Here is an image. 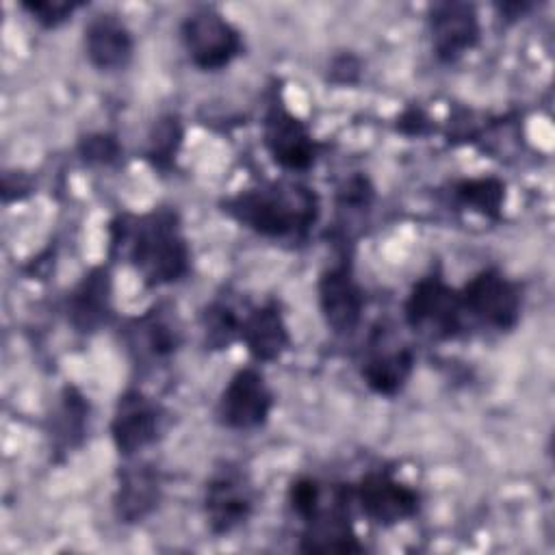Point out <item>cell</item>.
Returning a JSON list of instances; mask_svg holds the SVG:
<instances>
[{"instance_id":"obj_16","label":"cell","mask_w":555,"mask_h":555,"mask_svg":"<svg viewBox=\"0 0 555 555\" xmlns=\"http://www.w3.org/2000/svg\"><path fill=\"white\" fill-rule=\"evenodd\" d=\"M113 312V278L108 267L89 269L67 297V321L80 334L98 332Z\"/></svg>"},{"instance_id":"obj_27","label":"cell","mask_w":555,"mask_h":555,"mask_svg":"<svg viewBox=\"0 0 555 555\" xmlns=\"http://www.w3.org/2000/svg\"><path fill=\"white\" fill-rule=\"evenodd\" d=\"M360 76V61L353 54H340L330 65V80L336 85H353Z\"/></svg>"},{"instance_id":"obj_9","label":"cell","mask_w":555,"mask_h":555,"mask_svg":"<svg viewBox=\"0 0 555 555\" xmlns=\"http://www.w3.org/2000/svg\"><path fill=\"white\" fill-rule=\"evenodd\" d=\"M163 405L143 390L128 388L119 395L111 418V438L117 453L132 457L145 447L154 444L163 431Z\"/></svg>"},{"instance_id":"obj_4","label":"cell","mask_w":555,"mask_h":555,"mask_svg":"<svg viewBox=\"0 0 555 555\" xmlns=\"http://www.w3.org/2000/svg\"><path fill=\"white\" fill-rule=\"evenodd\" d=\"M180 39L189 61L202 72L228 67L243 48L241 33L212 7L191 11L180 24Z\"/></svg>"},{"instance_id":"obj_12","label":"cell","mask_w":555,"mask_h":555,"mask_svg":"<svg viewBox=\"0 0 555 555\" xmlns=\"http://www.w3.org/2000/svg\"><path fill=\"white\" fill-rule=\"evenodd\" d=\"M124 343L137 362H167L182 345V325L176 310L158 304L130 319L124 327Z\"/></svg>"},{"instance_id":"obj_22","label":"cell","mask_w":555,"mask_h":555,"mask_svg":"<svg viewBox=\"0 0 555 555\" xmlns=\"http://www.w3.org/2000/svg\"><path fill=\"white\" fill-rule=\"evenodd\" d=\"M182 139H184V128L176 115L158 117L147 134V152L145 154H147L150 163L160 171H169L180 152Z\"/></svg>"},{"instance_id":"obj_2","label":"cell","mask_w":555,"mask_h":555,"mask_svg":"<svg viewBox=\"0 0 555 555\" xmlns=\"http://www.w3.org/2000/svg\"><path fill=\"white\" fill-rule=\"evenodd\" d=\"M223 210L264 238H304L319 217V199L304 184L267 182L228 197Z\"/></svg>"},{"instance_id":"obj_3","label":"cell","mask_w":555,"mask_h":555,"mask_svg":"<svg viewBox=\"0 0 555 555\" xmlns=\"http://www.w3.org/2000/svg\"><path fill=\"white\" fill-rule=\"evenodd\" d=\"M405 323L421 334L438 340L455 338L464 330V306L460 291L451 288L440 273L421 278L403 306Z\"/></svg>"},{"instance_id":"obj_14","label":"cell","mask_w":555,"mask_h":555,"mask_svg":"<svg viewBox=\"0 0 555 555\" xmlns=\"http://www.w3.org/2000/svg\"><path fill=\"white\" fill-rule=\"evenodd\" d=\"M319 308L327 330L349 336L358 330L364 312V295L347 262H336L319 275Z\"/></svg>"},{"instance_id":"obj_26","label":"cell","mask_w":555,"mask_h":555,"mask_svg":"<svg viewBox=\"0 0 555 555\" xmlns=\"http://www.w3.org/2000/svg\"><path fill=\"white\" fill-rule=\"evenodd\" d=\"M375 189L366 176H351L338 186V206L347 210H364L371 206Z\"/></svg>"},{"instance_id":"obj_8","label":"cell","mask_w":555,"mask_h":555,"mask_svg":"<svg viewBox=\"0 0 555 555\" xmlns=\"http://www.w3.org/2000/svg\"><path fill=\"white\" fill-rule=\"evenodd\" d=\"M273 392L262 373L254 366L238 369L225 384L217 401V421L234 431H251L269 421Z\"/></svg>"},{"instance_id":"obj_1","label":"cell","mask_w":555,"mask_h":555,"mask_svg":"<svg viewBox=\"0 0 555 555\" xmlns=\"http://www.w3.org/2000/svg\"><path fill=\"white\" fill-rule=\"evenodd\" d=\"M113 247H119L147 286L180 282L191 269V247L176 210L154 208L124 215L111 223Z\"/></svg>"},{"instance_id":"obj_17","label":"cell","mask_w":555,"mask_h":555,"mask_svg":"<svg viewBox=\"0 0 555 555\" xmlns=\"http://www.w3.org/2000/svg\"><path fill=\"white\" fill-rule=\"evenodd\" d=\"M163 483L160 475L152 464H134L119 470L117 488L113 496L115 516L119 522H141L145 520L160 501Z\"/></svg>"},{"instance_id":"obj_28","label":"cell","mask_w":555,"mask_h":555,"mask_svg":"<svg viewBox=\"0 0 555 555\" xmlns=\"http://www.w3.org/2000/svg\"><path fill=\"white\" fill-rule=\"evenodd\" d=\"M30 191V180L22 171H7L2 178V197L4 202L22 199Z\"/></svg>"},{"instance_id":"obj_13","label":"cell","mask_w":555,"mask_h":555,"mask_svg":"<svg viewBox=\"0 0 555 555\" xmlns=\"http://www.w3.org/2000/svg\"><path fill=\"white\" fill-rule=\"evenodd\" d=\"M431 50L440 63H455L481 37L479 13L470 2H436L427 15Z\"/></svg>"},{"instance_id":"obj_10","label":"cell","mask_w":555,"mask_h":555,"mask_svg":"<svg viewBox=\"0 0 555 555\" xmlns=\"http://www.w3.org/2000/svg\"><path fill=\"white\" fill-rule=\"evenodd\" d=\"M262 141L273 163L286 171H306L317 160V139L282 102L269 104L262 119Z\"/></svg>"},{"instance_id":"obj_19","label":"cell","mask_w":555,"mask_h":555,"mask_svg":"<svg viewBox=\"0 0 555 555\" xmlns=\"http://www.w3.org/2000/svg\"><path fill=\"white\" fill-rule=\"evenodd\" d=\"M414 371V353L399 345H377L362 362L364 384L384 397L397 395Z\"/></svg>"},{"instance_id":"obj_21","label":"cell","mask_w":555,"mask_h":555,"mask_svg":"<svg viewBox=\"0 0 555 555\" xmlns=\"http://www.w3.org/2000/svg\"><path fill=\"white\" fill-rule=\"evenodd\" d=\"M453 199L473 212H479L488 219H499L505 204V184L499 178H466L453 184Z\"/></svg>"},{"instance_id":"obj_20","label":"cell","mask_w":555,"mask_h":555,"mask_svg":"<svg viewBox=\"0 0 555 555\" xmlns=\"http://www.w3.org/2000/svg\"><path fill=\"white\" fill-rule=\"evenodd\" d=\"M89 421V401L85 395L74 388L65 386L61 392V401L52 416V440L61 449L78 447L85 438V427Z\"/></svg>"},{"instance_id":"obj_29","label":"cell","mask_w":555,"mask_h":555,"mask_svg":"<svg viewBox=\"0 0 555 555\" xmlns=\"http://www.w3.org/2000/svg\"><path fill=\"white\" fill-rule=\"evenodd\" d=\"M427 117H425V113L423 111H418V108H410L408 113H403L401 117H399V130L401 132H405V134H425L427 132Z\"/></svg>"},{"instance_id":"obj_25","label":"cell","mask_w":555,"mask_h":555,"mask_svg":"<svg viewBox=\"0 0 555 555\" xmlns=\"http://www.w3.org/2000/svg\"><path fill=\"white\" fill-rule=\"evenodd\" d=\"M78 152H80L82 160L89 165H111L119 158L121 145L108 132H93V134L82 137Z\"/></svg>"},{"instance_id":"obj_7","label":"cell","mask_w":555,"mask_h":555,"mask_svg":"<svg viewBox=\"0 0 555 555\" xmlns=\"http://www.w3.org/2000/svg\"><path fill=\"white\" fill-rule=\"evenodd\" d=\"M349 492L345 488L323 490L317 505L301 518L304 533L299 548L304 553H360L362 544L347 512Z\"/></svg>"},{"instance_id":"obj_15","label":"cell","mask_w":555,"mask_h":555,"mask_svg":"<svg viewBox=\"0 0 555 555\" xmlns=\"http://www.w3.org/2000/svg\"><path fill=\"white\" fill-rule=\"evenodd\" d=\"M85 54L100 72L126 69L134 54V39L126 22L115 13L93 15L85 26Z\"/></svg>"},{"instance_id":"obj_24","label":"cell","mask_w":555,"mask_h":555,"mask_svg":"<svg viewBox=\"0 0 555 555\" xmlns=\"http://www.w3.org/2000/svg\"><path fill=\"white\" fill-rule=\"evenodd\" d=\"M20 7L30 15L33 22H37L43 28H56L63 22L69 20V15L80 9V2H67V0H24Z\"/></svg>"},{"instance_id":"obj_6","label":"cell","mask_w":555,"mask_h":555,"mask_svg":"<svg viewBox=\"0 0 555 555\" xmlns=\"http://www.w3.org/2000/svg\"><path fill=\"white\" fill-rule=\"evenodd\" d=\"M460 297L466 317L475 319L483 327L507 332L516 327L520 319V291L494 267L475 273L460 291Z\"/></svg>"},{"instance_id":"obj_5","label":"cell","mask_w":555,"mask_h":555,"mask_svg":"<svg viewBox=\"0 0 555 555\" xmlns=\"http://www.w3.org/2000/svg\"><path fill=\"white\" fill-rule=\"evenodd\" d=\"M256 505V490L236 464L217 466L204 488V518L215 535H228L245 525Z\"/></svg>"},{"instance_id":"obj_18","label":"cell","mask_w":555,"mask_h":555,"mask_svg":"<svg viewBox=\"0 0 555 555\" xmlns=\"http://www.w3.org/2000/svg\"><path fill=\"white\" fill-rule=\"evenodd\" d=\"M238 338L258 362L280 360L291 347L288 325L275 301H267L243 314Z\"/></svg>"},{"instance_id":"obj_23","label":"cell","mask_w":555,"mask_h":555,"mask_svg":"<svg viewBox=\"0 0 555 555\" xmlns=\"http://www.w3.org/2000/svg\"><path fill=\"white\" fill-rule=\"evenodd\" d=\"M238 330H241V317L225 301H212L202 312L204 343L210 349L228 347L234 338H238Z\"/></svg>"},{"instance_id":"obj_11","label":"cell","mask_w":555,"mask_h":555,"mask_svg":"<svg viewBox=\"0 0 555 555\" xmlns=\"http://www.w3.org/2000/svg\"><path fill=\"white\" fill-rule=\"evenodd\" d=\"M362 514L379 525V527H395L412 518L421 507V494L399 481L390 470H369L360 477L353 490Z\"/></svg>"}]
</instances>
